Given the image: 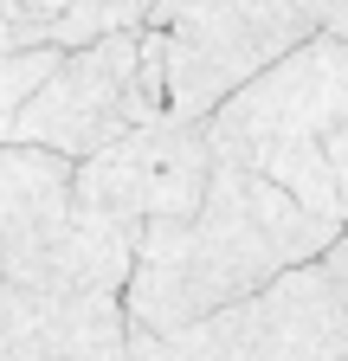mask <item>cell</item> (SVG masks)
Masks as SVG:
<instances>
[{
  "label": "cell",
  "mask_w": 348,
  "mask_h": 361,
  "mask_svg": "<svg viewBox=\"0 0 348 361\" xmlns=\"http://www.w3.org/2000/svg\"><path fill=\"white\" fill-rule=\"evenodd\" d=\"M58 59H65V45H13V52H0V123L52 78Z\"/></svg>",
  "instance_id": "obj_10"
},
{
  "label": "cell",
  "mask_w": 348,
  "mask_h": 361,
  "mask_svg": "<svg viewBox=\"0 0 348 361\" xmlns=\"http://www.w3.org/2000/svg\"><path fill=\"white\" fill-rule=\"evenodd\" d=\"M142 26L161 39L168 116L187 123H206L251 71L316 32L297 0H149Z\"/></svg>",
  "instance_id": "obj_4"
},
{
  "label": "cell",
  "mask_w": 348,
  "mask_h": 361,
  "mask_svg": "<svg viewBox=\"0 0 348 361\" xmlns=\"http://www.w3.org/2000/svg\"><path fill=\"white\" fill-rule=\"evenodd\" d=\"M213 174V142L206 123L187 116H149L136 129H123L116 142L97 155L71 161V200L84 213H104L116 226H142V219H181L200 207Z\"/></svg>",
  "instance_id": "obj_7"
},
{
  "label": "cell",
  "mask_w": 348,
  "mask_h": 361,
  "mask_svg": "<svg viewBox=\"0 0 348 361\" xmlns=\"http://www.w3.org/2000/svg\"><path fill=\"white\" fill-rule=\"evenodd\" d=\"M149 116H161V110L142 90L136 26H116L91 45H71L52 65V78L0 123V142H39V149H58V155L84 161Z\"/></svg>",
  "instance_id": "obj_6"
},
{
  "label": "cell",
  "mask_w": 348,
  "mask_h": 361,
  "mask_svg": "<svg viewBox=\"0 0 348 361\" xmlns=\"http://www.w3.org/2000/svg\"><path fill=\"white\" fill-rule=\"evenodd\" d=\"M123 290H32L0 278V361H123Z\"/></svg>",
  "instance_id": "obj_8"
},
{
  "label": "cell",
  "mask_w": 348,
  "mask_h": 361,
  "mask_svg": "<svg viewBox=\"0 0 348 361\" xmlns=\"http://www.w3.org/2000/svg\"><path fill=\"white\" fill-rule=\"evenodd\" d=\"M335 226L342 219L310 213L278 180L213 155L206 194L194 213L142 219L136 258H129V278H123V310L149 336L187 329L200 316L251 297L258 284H271L278 271L316 258L335 239Z\"/></svg>",
  "instance_id": "obj_1"
},
{
  "label": "cell",
  "mask_w": 348,
  "mask_h": 361,
  "mask_svg": "<svg viewBox=\"0 0 348 361\" xmlns=\"http://www.w3.org/2000/svg\"><path fill=\"white\" fill-rule=\"evenodd\" d=\"M168 361H342L348 355V290L335 271L303 258L251 297L161 336Z\"/></svg>",
  "instance_id": "obj_5"
},
{
  "label": "cell",
  "mask_w": 348,
  "mask_h": 361,
  "mask_svg": "<svg viewBox=\"0 0 348 361\" xmlns=\"http://www.w3.org/2000/svg\"><path fill=\"white\" fill-rule=\"evenodd\" d=\"M116 26H142L116 0H0V52L13 45H91Z\"/></svg>",
  "instance_id": "obj_9"
},
{
  "label": "cell",
  "mask_w": 348,
  "mask_h": 361,
  "mask_svg": "<svg viewBox=\"0 0 348 361\" xmlns=\"http://www.w3.org/2000/svg\"><path fill=\"white\" fill-rule=\"evenodd\" d=\"M342 361H348V355H342Z\"/></svg>",
  "instance_id": "obj_12"
},
{
  "label": "cell",
  "mask_w": 348,
  "mask_h": 361,
  "mask_svg": "<svg viewBox=\"0 0 348 361\" xmlns=\"http://www.w3.org/2000/svg\"><path fill=\"white\" fill-rule=\"evenodd\" d=\"M142 226L71 200V155L0 142V278L32 290H123Z\"/></svg>",
  "instance_id": "obj_3"
},
{
  "label": "cell",
  "mask_w": 348,
  "mask_h": 361,
  "mask_svg": "<svg viewBox=\"0 0 348 361\" xmlns=\"http://www.w3.org/2000/svg\"><path fill=\"white\" fill-rule=\"evenodd\" d=\"M213 155L278 180L323 219H348V39L310 32L206 116Z\"/></svg>",
  "instance_id": "obj_2"
},
{
  "label": "cell",
  "mask_w": 348,
  "mask_h": 361,
  "mask_svg": "<svg viewBox=\"0 0 348 361\" xmlns=\"http://www.w3.org/2000/svg\"><path fill=\"white\" fill-rule=\"evenodd\" d=\"M297 7H303V20H310L316 32L348 39V0H297Z\"/></svg>",
  "instance_id": "obj_11"
}]
</instances>
